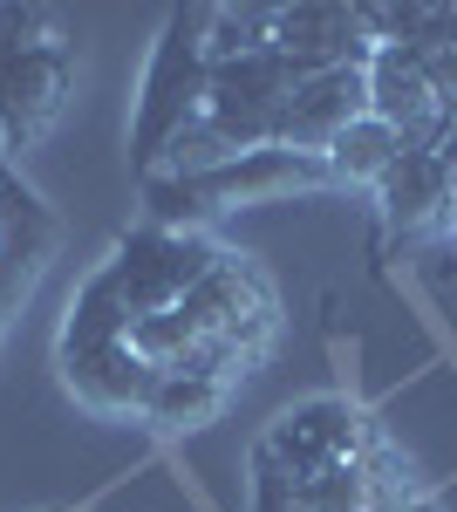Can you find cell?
Here are the masks:
<instances>
[{
  "label": "cell",
  "mask_w": 457,
  "mask_h": 512,
  "mask_svg": "<svg viewBox=\"0 0 457 512\" xmlns=\"http://www.w3.org/2000/svg\"><path fill=\"white\" fill-rule=\"evenodd\" d=\"M403 151H410V144H403V137H396V130H389L382 117H355L342 137L321 151V164H328V185L376 198V192H382V178L403 164Z\"/></svg>",
  "instance_id": "7a4b0ae2"
},
{
  "label": "cell",
  "mask_w": 457,
  "mask_h": 512,
  "mask_svg": "<svg viewBox=\"0 0 457 512\" xmlns=\"http://www.w3.org/2000/svg\"><path fill=\"white\" fill-rule=\"evenodd\" d=\"M55 369H62V390L76 396L89 417L144 424V410L157 396L151 362L130 349V335H62L55 342Z\"/></svg>",
  "instance_id": "6da1fadb"
}]
</instances>
